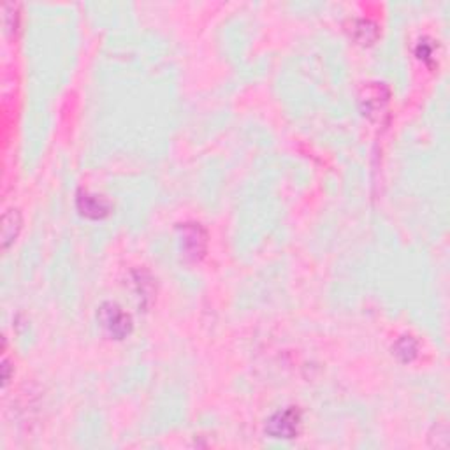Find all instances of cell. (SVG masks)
<instances>
[{
	"instance_id": "5b68a950",
	"label": "cell",
	"mask_w": 450,
	"mask_h": 450,
	"mask_svg": "<svg viewBox=\"0 0 450 450\" xmlns=\"http://www.w3.org/2000/svg\"><path fill=\"white\" fill-rule=\"evenodd\" d=\"M20 224L21 220L16 209H9V213H6V216H4V225H2L4 248H7V246L14 241L18 231H20Z\"/></svg>"
},
{
	"instance_id": "6da1fadb",
	"label": "cell",
	"mask_w": 450,
	"mask_h": 450,
	"mask_svg": "<svg viewBox=\"0 0 450 450\" xmlns=\"http://www.w3.org/2000/svg\"><path fill=\"white\" fill-rule=\"evenodd\" d=\"M99 322L102 329L114 339H124L131 334L132 331V319L128 313H125L114 302H106L99 308Z\"/></svg>"
},
{
	"instance_id": "277c9868",
	"label": "cell",
	"mask_w": 450,
	"mask_h": 450,
	"mask_svg": "<svg viewBox=\"0 0 450 450\" xmlns=\"http://www.w3.org/2000/svg\"><path fill=\"white\" fill-rule=\"evenodd\" d=\"M206 246V236L199 227H190L187 234H183V248H185L187 256L197 257L204 252Z\"/></svg>"
},
{
	"instance_id": "7a4b0ae2",
	"label": "cell",
	"mask_w": 450,
	"mask_h": 450,
	"mask_svg": "<svg viewBox=\"0 0 450 450\" xmlns=\"http://www.w3.org/2000/svg\"><path fill=\"white\" fill-rule=\"evenodd\" d=\"M301 426V413L296 408H287L283 412H276L271 419L268 420L265 426V433L273 438H283V440H290V438L297 437Z\"/></svg>"
},
{
	"instance_id": "8992f818",
	"label": "cell",
	"mask_w": 450,
	"mask_h": 450,
	"mask_svg": "<svg viewBox=\"0 0 450 450\" xmlns=\"http://www.w3.org/2000/svg\"><path fill=\"white\" fill-rule=\"evenodd\" d=\"M417 353V346L413 343L412 338L405 336L403 339H400L396 345V356H400L403 361H412Z\"/></svg>"
},
{
	"instance_id": "3957f363",
	"label": "cell",
	"mask_w": 450,
	"mask_h": 450,
	"mask_svg": "<svg viewBox=\"0 0 450 450\" xmlns=\"http://www.w3.org/2000/svg\"><path fill=\"white\" fill-rule=\"evenodd\" d=\"M76 206L83 216L90 220H102L109 215V202L101 195L90 192H79L76 199Z\"/></svg>"
}]
</instances>
